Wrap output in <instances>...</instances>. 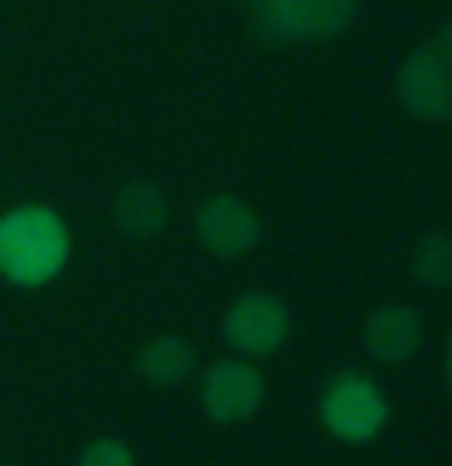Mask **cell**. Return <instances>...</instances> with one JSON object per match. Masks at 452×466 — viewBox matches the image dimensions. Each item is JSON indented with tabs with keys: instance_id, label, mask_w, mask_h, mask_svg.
<instances>
[{
	"instance_id": "obj_13",
	"label": "cell",
	"mask_w": 452,
	"mask_h": 466,
	"mask_svg": "<svg viewBox=\"0 0 452 466\" xmlns=\"http://www.w3.org/2000/svg\"><path fill=\"white\" fill-rule=\"evenodd\" d=\"M433 54L443 58V68L452 73V20H447L443 29H437V39H433Z\"/></svg>"
},
{
	"instance_id": "obj_9",
	"label": "cell",
	"mask_w": 452,
	"mask_h": 466,
	"mask_svg": "<svg viewBox=\"0 0 452 466\" xmlns=\"http://www.w3.org/2000/svg\"><path fill=\"white\" fill-rule=\"evenodd\" d=\"M423 345V316L408 311V306H379L365 320V350L385 364H404L414 360Z\"/></svg>"
},
{
	"instance_id": "obj_11",
	"label": "cell",
	"mask_w": 452,
	"mask_h": 466,
	"mask_svg": "<svg viewBox=\"0 0 452 466\" xmlns=\"http://www.w3.org/2000/svg\"><path fill=\"white\" fill-rule=\"evenodd\" d=\"M408 277H414L418 287H433L443 291L452 287V238L447 233H423V238L414 243V258H408Z\"/></svg>"
},
{
	"instance_id": "obj_4",
	"label": "cell",
	"mask_w": 452,
	"mask_h": 466,
	"mask_svg": "<svg viewBox=\"0 0 452 466\" xmlns=\"http://www.w3.org/2000/svg\"><path fill=\"white\" fill-rule=\"evenodd\" d=\"M224 340L239 355H272L287 340V306L272 291H243L224 316Z\"/></svg>"
},
{
	"instance_id": "obj_5",
	"label": "cell",
	"mask_w": 452,
	"mask_h": 466,
	"mask_svg": "<svg viewBox=\"0 0 452 466\" xmlns=\"http://www.w3.org/2000/svg\"><path fill=\"white\" fill-rule=\"evenodd\" d=\"M399 102L404 112L423 116V122H447L452 116V73L443 68V58L433 54V44H423L404 58L399 68Z\"/></svg>"
},
{
	"instance_id": "obj_3",
	"label": "cell",
	"mask_w": 452,
	"mask_h": 466,
	"mask_svg": "<svg viewBox=\"0 0 452 466\" xmlns=\"http://www.w3.org/2000/svg\"><path fill=\"white\" fill-rule=\"evenodd\" d=\"M321 422L341 442H370L385 428V393L365 374H335L326 399H321Z\"/></svg>"
},
{
	"instance_id": "obj_6",
	"label": "cell",
	"mask_w": 452,
	"mask_h": 466,
	"mask_svg": "<svg viewBox=\"0 0 452 466\" xmlns=\"http://www.w3.org/2000/svg\"><path fill=\"white\" fill-rule=\"evenodd\" d=\"M195 228H200V243L210 248V253L219 258H239L248 253V248L258 243V214L248 209V204L239 195H210L200 204L195 214Z\"/></svg>"
},
{
	"instance_id": "obj_8",
	"label": "cell",
	"mask_w": 452,
	"mask_h": 466,
	"mask_svg": "<svg viewBox=\"0 0 452 466\" xmlns=\"http://www.w3.org/2000/svg\"><path fill=\"white\" fill-rule=\"evenodd\" d=\"M166 218H170V204L166 195H160V185L151 180H131L117 189V199H112V224L117 233H127L131 243H151L166 233Z\"/></svg>"
},
{
	"instance_id": "obj_12",
	"label": "cell",
	"mask_w": 452,
	"mask_h": 466,
	"mask_svg": "<svg viewBox=\"0 0 452 466\" xmlns=\"http://www.w3.org/2000/svg\"><path fill=\"white\" fill-rule=\"evenodd\" d=\"M78 466H131V451H127L122 442H117V437H102V442L83 447Z\"/></svg>"
},
{
	"instance_id": "obj_1",
	"label": "cell",
	"mask_w": 452,
	"mask_h": 466,
	"mask_svg": "<svg viewBox=\"0 0 452 466\" xmlns=\"http://www.w3.org/2000/svg\"><path fill=\"white\" fill-rule=\"evenodd\" d=\"M68 262V228L54 209L25 204L0 218V277L15 287L54 282Z\"/></svg>"
},
{
	"instance_id": "obj_7",
	"label": "cell",
	"mask_w": 452,
	"mask_h": 466,
	"mask_svg": "<svg viewBox=\"0 0 452 466\" xmlns=\"http://www.w3.org/2000/svg\"><path fill=\"white\" fill-rule=\"evenodd\" d=\"M200 399H204V413L214 422H243V418H253L258 403H262V379H258V370H248V364L224 360L204 374Z\"/></svg>"
},
{
	"instance_id": "obj_2",
	"label": "cell",
	"mask_w": 452,
	"mask_h": 466,
	"mask_svg": "<svg viewBox=\"0 0 452 466\" xmlns=\"http://www.w3.org/2000/svg\"><path fill=\"white\" fill-rule=\"evenodd\" d=\"M360 0H248V20L262 39H331L355 20Z\"/></svg>"
},
{
	"instance_id": "obj_10",
	"label": "cell",
	"mask_w": 452,
	"mask_h": 466,
	"mask_svg": "<svg viewBox=\"0 0 452 466\" xmlns=\"http://www.w3.org/2000/svg\"><path fill=\"white\" fill-rule=\"evenodd\" d=\"M137 370L146 384L156 389H180L190 374H195V350H190V340H180V335H156L151 345H141V360Z\"/></svg>"
},
{
	"instance_id": "obj_14",
	"label": "cell",
	"mask_w": 452,
	"mask_h": 466,
	"mask_svg": "<svg viewBox=\"0 0 452 466\" xmlns=\"http://www.w3.org/2000/svg\"><path fill=\"white\" fill-rule=\"evenodd\" d=\"M443 374H447V384H452V340H447V355H443Z\"/></svg>"
}]
</instances>
